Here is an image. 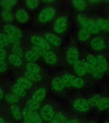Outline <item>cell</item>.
<instances>
[{"label":"cell","instance_id":"cell-36","mask_svg":"<svg viewBox=\"0 0 109 123\" xmlns=\"http://www.w3.org/2000/svg\"><path fill=\"white\" fill-rule=\"evenodd\" d=\"M84 81L80 77L74 78L73 81L72 86L76 88H80L84 86Z\"/></svg>","mask_w":109,"mask_h":123},{"label":"cell","instance_id":"cell-32","mask_svg":"<svg viewBox=\"0 0 109 123\" xmlns=\"http://www.w3.org/2000/svg\"><path fill=\"white\" fill-rule=\"evenodd\" d=\"M5 100L9 104H15L19 101L20 98L13 93H9L5 96Z\"/></svg>","mask_w":109,"mask_h":123},{"label":"cell","instance_id":"cell-3","mask_svg":"<svg viewBox=\"0 0 109 123\" xmlns=\"http://www.w3.org/2000/svg\"><path fill=\"white\" fill-rule=\"evenodd\" d=\"M22 116L25 119L34 123H43V121L40 115L36 111H31L24 108L22 112Z\"/></svg>","mask_w":109,"mask_h":123},{"label":"cell","instance_id":"cell-9","mask_svg":"<svg viewBox=\"0 0 109 123\" xmlns=\"http://www.w3.org/2000/svg\"><path fill=\"white\" fill-rule=\"evenodd\" d=\"M4 31L7 36H12L21 38L22 33L17 27L12 25H8L4 27Z\"/></svg>","mask_w":109,"mask_h":123},{"label":"cell","instance_id":"cell-8","mask_svg":"<svg viewBox=\"0 0 109 123\" xmlns=\"http://www.w3.org/2000/svg\"><path fill=\"white\" fill-rule=\"evenodd\" d=\"M90 46L95 50L100 51L103 50L105 48V42L102 37H96L91 41Z\"/></svg>","mask_w":109,"mask_h":123},{"label":"cell","instance_id":"cell-14","mask_svg":"<svg viewBox=\"0 0 109 123\" xmlns=\"http://www.w3.org/2000/svg\"><path fill=\"white\" fill-rule=\"evenodd\" d=\"M46 63L50 65H55L57 62V56L54 52L47 50L43 56Z\"/></svg>","mask_w":109,"mask_h":123},{"label":"cell","instance_id":"cell-33","mask_svg":"<svg viewBox=\"0 0 109 123\" xmlns=\"http://www.w3.org/2000/svg\"><path fill=\"white\" fill-rule=\"evenodd\" d=\"M109 107V99L107 98H102L97 108L100 111H103Z\"/></svg>","mask_w":109,"mask_h":123},{"label":"cell","instance_id":"cell-40","mask_svg":"<svg viewBox=\"0 0 109 123\" xmlns=\"http://www.w3.org/2000/svg\"><path fill=\"white\" fill-rule=\"evenodd\" d=\"M31 49L37 55H38L39 56V57L40 56H43L45 53L47 51L43 48L38 47V46H34V45L33 46Z\"/></svg>","mask_w":109,"mask_h":123},{"label":"cell","instance_id":"cell-22","mask_svg":"<svg viewBox=\"0 0 109 123\" xmlns=\"http://www.w3.org/2000/svg\"><path fill=\"white\" fill-rule=\"evenodd\" d=\"M17 83L24 88L25 90L30 89L33 86L31 81L25 77H21L18 78L17 80Z\"/></svg>","mask_w":109,"mask_h":123},{"label":"cell","instance_id":"cell-61","mask_svg":"<svg viewBox=\"0 0 109 123\" xmlns=\"http://www.w3.org/2000/svg\"></svg>","mask_w":109,"mask_h":123},{"label":"cell","instance_id":"cell-2","mask_svg":"<svg viewBox=\"0 0 109 123\" xmlns=\"http://www.w3.org/2000/svg\"><path fill=\"white\" fill-rule=\"evenodd\" d=\"M68 25V19L64 15L57 18L55 21L53 25L54 31L57 34H62L67 30Z\"/></svg>","mask_w":109,"mask_h":123},{"label":"cell","instance_id":"cell-55","mask_svg":"<svg viewBox=\"0 0 109 123\" xmlns=\"http://www.w3.org/2000/svg\"><path fill=\"white\" fill-rule=\"evenodd\" d=\"M4 47V46L3 45V44H2V43L0 42V48H3Z\"/></svg>","mask_w":109,"mask_h":123},{"label":"cell","instance_id":"cell-18","mask_svg":"<svg viewBox=\"0 0 109 123\" xmlns=\"http://www.w3.org/2000/svg\"><path fill=\"white\" fill-rule=\"evenodd\" d=\"M10 111L14 119L19 121L22 117L21 110L19 106L16 104H12L10 107Z\"/></svg>","mask_w":109,"mask_h":123},{"label":"cell","instance_id":"cell-16","mask_svg":"<svg viewBox=\"0 0 109 123\" xmlns=\"http://www.w3.org/2000/svg\"><path fill=\"white\" fill-rule=\"evenodd\" d=\"M15 18L20 23H24L29 20V16L27 12L25 10L21 9L16 12Z\"/></svg>","mask_w":109,"mask_h":123},{"label":"cell","instance_id":"cell-11","mask_svg":"<svg viewBox=\"0 0 109 123\" xmlns=\"http://www.w3.org/2000/svg\"><path fill=\"white\" fill-rule=\"evenodd\" d=\"M46 94V89L45 87H41L38 88L33 93L32 99L37 102H41L44 100Z\"/></svg>","mask_w":109,"mask_h":123},{"label":"cell","instance_id":"cell-44","mask_svg":"<svg viewBox=\"0 0 109 123\" xmlns=\"http://www.w3.org/2000/svg\"><path fill=\"white\" fill-rule=\"evenodd\" d=\"M0 41L4 47L7 46L10 44L7 36L6 34L0 33Z\"/></svg>","mask_w":109,"mask_h":123},{"label":"cell","instance_id":"cell-28","mask_svg":"<svg viewBox=\"0 0 109 123\" xmlns=\"http://www.w3.org/2000/svg\"><path fill=\"white\" fill-rule=\"evenodd\" d=\"M24 57L25 59L29 62H34L39 58V56L31 49L27 50L24 54Z\"/></svg>","mask_w":109,"mask_h":123},{"label":"cell","instance_id":"cell-43","mask_svg":"<svg viewBox=\"0 0 109 123\" xmlns=\"http://www.w3.org/2000/svg\"><path fill=\"white\" fill-rule=\"evenodd\" d=\"M86 62L91 65L97 66V59L96 57L93 55L90 54L86 56Z\"/></svg>","mask_w":109,"mask_h":123},{"label":"cell","instance_id":"cell-57","mask_svg":"<svg viewBox=\"0 0 109 123\" xmlns=\"http://www.w3.org/2000/svg\"><path fill=\"white\" fill-rule=\"evenodd\" d=\"M5 123H11L10 122H5Z\"/></svg>","mask_w":109,"mask_h":123},{"label":"cell","instance_id":"cell-4","mask_svg":"<svg viewBox=\"0 0 109 123\" xmlns=\"http://www.w3.org/2000/svg\"><path fill=\"white\" fill-rule=\"evenodd\" d=\"M55 115L53 108L50 104L45 105L40 110V116L43 121L50 122L53 119Z\"/></svg>","mask_w":109,"mask_h":123},{"label":"cell","instance_id":"cell-25","mask_svg":"<svg viewBox=\"0 0 109 123\" xmlns=\"http://www.w3.org/2000/svg\"><path fill=\"white\" fill-rule=\"evenodd\" d=\"M90 32L85 29L81 28L78 33L77 37L79 41L81 42H85L88 40L90 37Z\"/></svg>","mask_w":109,"mask_h":123},{"label":"cell","instance_id":"cell-60","mask_svg":"<svg viewBox=\"0 0 109 123\" xmlns=\"http://www.w3.org/2000/svg\"><path fill=\"white\" fill-rule=\"evenodd\" d=\"M108 20L109 21V17H108Z\"/></svg>","mask_w":109,"mask_h":123},{"label":"cell","instance_id":"cell-29","mask_svg":"<svg viewBox=\"0 0 109 123\" xmlns=\"http://www.w3.org/2000/svg\"><path fill=\"white\" fill-rule=\"evenodd\" d=\"M100 30L98 24L96 21V20L91 19L90 24L88 28L87 31H89L91 34H96L99 32Z\"/></svg>","mask_w":109,"mask_h":123},{"label":"cell","instance_id":"cell-30","mask_svg":"<svg viewBox=\"0 0 109 123\" xmlns=\"http://www.w3.org/2000/svg\"><path fill=\"white\" fill-rule=\"evenodd\" d=\"M24 75L25 77L30 81L38 82L42 79V76L40 74H35L26 71Z\"/></svg>","mask_w":109,"mask_h":123},{"label":"cell","instance_id":"cell-53","mask_svg":"<svg viewBox=\"0 0 109 123\" xmlns=\"http://www.w3.org/2000/svg\"><path fill=\"white\" fill-rule=\"evenodd\" d=\"M0 123H5L4 119L2 117H0Z\"/></svg>","mask_w":109,"mask_h":123},{"label":"cell","instance_id":"cell-47","mask_svg":"<svg viewBox=\"0 0 109 123\" xmlns=\"http://www.w3.org/2000/svg\"><path fill=\"white\" fill-rule=\"evenodd\" d=\"M6 56V52L3 48H0V60H4Z\"/></svg>","mask_w":109,"mask_h":123},{"label":"cell","instance_id":"cell-31","mask_svg":"<svg viewBox=\"0 0 109 123\" xmlns=\"http://www.w3.org/2000/svg\"><path fill=\"white\" fill-rule=\"evenodd\" d=\"M61 79L63 82L64 86L67 87H69L72 86L73 81L74 78L71 74L69 73H66L63 74Z\"/></svg>","mask_w":109,"mask_h":123},{"label":"cell","instance_id":"cell-37","mask_svg":"<svg viewBox=\"0 0 109 123\" xmlns=\"http://www.w3.org/2000/svg\"><path fill=\"white\" fill-rule=\"evenodd\" d=\"M54 119L59 123H67L68 121L67 116L61 112L56 114L54 116Z\"/></svg>","mask_w":109,"mask_h":123},{"label":"cell","instance_id":"cell-12","mask_svg":"<svg viewBox=\"0 0 109 123\" xmlns=\"http://www.w3.org/2000/svg\"><path fill=\"white\" fill-rule=\"evenodd\" d=\"M97 66L100 69L105 73L108 69V65L107 60L104 56L103 54H99L96 56Z\"/></svg>","mask_w":109,"mask_h":123},{"label":"cell","instance_id":"cell-7","mask_svg":"<svg viewBox=\"0 0 109 123\" xmlns=\"http://www.w3.org/2000/svg\"><path fill=\"white\" fill-rule=\"evenodd\" d=\"M31 42L34 46H38L46 50H50L51 47L45 38L39 36H33L30 39Z\"/></svg>","mask_w":109,"mask_h":123},{"label":"cell","instance_id":"cell-26","mask_svg":"<svg viewBox=\"0 0 109 123\" xmlns=\"http://www.w3.org/2000/svg\"><path fill=\"white\" fill-rule=\"evenodd\" d=\"M17 3V1L16 0H1L0 1V5L4 10L10 11L12 6H15Z\"/></svg>","mask_w":109,"mask_h":123},{"label":"cell","instance_id":"cell-42","mask_svg":"<svg viewBox=\"0 0 109 123\" xmlns=\"http://www.w3.org/2000/svg\"><path fill=\"white\" fill-rule=\"evenodd\" d=\"M103 72L97 66H96L95 70L91 75L95 79H99L103 77Z\"/></svg>","mask_w":109,"mask_h":123},{"label":"cell","instance_id":"cell-5","mask_svg":"<svg viewBox=\"0 0 109 123\" xmlns=\"http://www.w3.org/2000/svg\"><path fill=\"white\" fill-rule=\"evenodd\" d=\"M66 60L71 65H74L79 61V50L75 47L71 46L68 48L66 53Z\"/></svg>","mask_w":109,"mask_h":123},{"label":"cell","instance_id":"cell-35","mask_svg":"<svg viewBox=\"0 0 109 123\" xmlns=\"http://www.w3.org/2000/svg\"><path fill=\"white\" fill-rule=\"evenodd\" d=\"M2 19L6 22H11L13 20V15L10 11L4 10L1 14Z\"/></svg>","mask_w":109,"mask_h":123},{"label":"cell","instance_id":"cell-34","mask_svg":"<svg viewBox=\"0 0 109 123\" xmlns=\"http://www.w3.org/2000/svg\"><path fill=\"white\" fill-rule=\"evenodd\" d=\"M101 98L102 97L100 95L96 94L89 98L87 101L90 106L97 107Z\"/></svg>","mask_w":109,"mask_h":123},{"label":"cell","instance_id":"cell-27","mask_svg":"<svg viewBox=\"0 0 109 123\" xmlns=\"http://www.w3.org/2000/svg\"><path fill=\"white\" fill-rule=\"evenodd\" d=\"M40 106V103L37 102L31 98L27 102L25 108L31 111H35L39 108Z\"/></svg>","mask_w":109,"mask_h":123},{"label":"cell","instance_id":"cell-21","mask_svg":"<svg viewBox=\"0 0 109 123\" xmlns=\"http://www.w3.org/2000/svg\"><path fill=\"white\" fill-rule=\"evenodd\" d=\"M87 3L86 1L77 0L72 1V4L75 10L80 12H83L86 9Z\"/></svg>","mask_w":109,"mask_h":123},{"label":"cell","instance_id":"cell-19","mask_svg":"<svg viewBox=\"0 0 109 123\" xmlns=\"http://www.w3.org/2000/svg\"><path fill=\"white\" fill-rule=\"evenodd\" d=\"M100 30L104 32H109V21L103 18H98L96 20Z\"/></svg>","mask_w":109,"mask_h":123},{"label":"cell","instance_id":"cell-1","mask_svg":"<svg viewBox=\"0 0 109 123\" xmlns=\"http://www.w3.org/2000/svg\"><path fill=\"white\" fill-rule=\"evenodd\" d=\"M56 14V9L54 8L52 6L46 7L39 13L38 20L40 23H46L51 21L55 16Z\"/></svg>","mask_w":109,"mask_h":123},{"label":"cell","instance_id":"cell-13","mask_svg":"<svg viewBox=\"0 0 109 123\" xmlns=\"http://www.w3.org/2000/svg\"><path fill=\"white\" fill-rule=\"evenodd\" d=\"M77 21L81 28L88 30V27L90 24L91 18L87 17L83 14H79L76 17Z\"/></svg>","mask_w":109,"mask_h":123},{"label":"cell","instance_id":"cell-59","mask_svg":"<svg viewBox=\"0 0 109 123\" xmlns=\"http://www.w3.org/2000/svg\"><path fill=\"white\" fill-rule=\"evenodd\" d=\"M94 123V122H91V123Z\"/></svg>","mask_w":109,"mask_h":123},{"label":"cell","instance_id":"cell-17","mask_svg":"<svg viewBox=\"0 0 109 123\" xmlns=\"http://www.w3.org/2000/svg\"><path fill=\"white\" fill-rule=\"evenodd\" d=\"M51 86L54 90L56 92H61L65 87L61 78L58 77H56L52 80Z\"/></svg>","mask_w":109,"mask_h":123},{"label":"cell","instance_id":"cell-15","mask_svg":"<svg viewBox=\"0 0 109 123\" xmlns=\"http://www.w3.org/2000/svg\"><path fill=\"white\" fill-rule=\"evenodd\" d=\"M73 68L75 73L80 77L84 76L87 73L85 67L84 61L79 60L73 65Z\"/></svg>","mask_w":109,"mask_h":123},{"label":"cell","instance_id":"cell-38","mask_svg":"<svg viewBox=\"0 0 109 123\" xmlns=\"http://www.w3.org/2000/svg\"><path fill=\"white\" fill-rule=\"evenodd\" d=\"M12 54H14L21 58L22 57L23 55L21 45H17L12 46Z\"/></svg>","mask_w":109,"mask_h":123},{"label":"cell","instance_id":"cell-24","mask_svg":"<svg viewBox=\"0 0 109 123\" xmlns=\"http://www.w3.org/2000/svg\"><path fill=\"white\" fill-rule=\"evenodd\" d=\"M27 72L35 74H40L41 69L39 66L34 62H29L26 66Z\"/></svg>","mask_w":109,"mask_h":123},{"label":"cell","instance_id":"cell-51","mask_svg":"<svg viewBox=\"0 0 109 123\" xmlns=\"http://www.w3.org/2000/svg\"><path fill=\"white\" fill-rule=\"evenodd\" d=\"M54 0H45V1H43V2L45 3H48V4H50L52 2H53Z\"/></svg>","mask_w":109,"mask_h":123},{"label":"cell","instance_id":"cell-56","mask_svg":"<svg viewBox=\"0 0 109 123\" xmlns=\"http://www.w3.org/2000/svg\"><path fill=\"white\" fill-rule=\"evenodd\" d=\"M104 123H109V121H107L105 122Z\"/></svg>","mask_w":109,"mask_h":123},{"label":"cell","instance_id":"cell-10","mask_svg":"<svg viewBox=\"0 0 109 123\" xmlns=\"http://www.w3.org/2000/svg\"><path fill=\"white\" fill-rule=\"evenodd\" d=\"M45 39L49 44L55 47H59L61 44V40L57 35L51 33H46L45 34Z\"/></svg>","mask_w":109,"mask_h":123},{"label":"cell","instance_id":"cell-23","mask_svg":"<svg viewBox=\"0 0 109 123\" xmlns=\"http://www.w3.org/2000/svg\"><path fill=\"white\" fill-rule=\"evenodd\" d=\"M9 61L14 66L16 67H20L22 64V61L21 58L14 54H10L8 57Z\"/></svg>","mask_w":109,"mask_h":123},{"label":"cell","instance_id":"cell-20","mask_svg":"<svg viewBox=\"0 0 109 123\" xmlns=\"http://www.w3.org/2000/svg\"><path fill=\"white\" fill-rule=\"evenodd\" d=\"M12 92L19 98H23L26 94V90L17 83L12 86L11 88Z\"/></svg>","mask_w":109,"mask_h":123},{"label":"cell","instance_id":"cell-39","mask_svg":"<svg viewBox=\"0 0 109 123\" xmlns=\"http://www.w3.org/2000/svg\"><path fill=\"white\" fill-rule=\"evenodd\" d=\"M39 4V2L36 0H30L26 1V5L27 7L30 10H34L36 9Z\"/></svg>","mask_w":109,"mask_h":123},{"label":"cell","instance_id":"cell-50","mask_svg":"<svg viewBox=\"0 0 109 123\" xmlns=\"http://www.w3.org/2000/svg\"><path fill=\"white\" fill-rule=\"evenodd\" d=\"M4 97V92L2 88H0V100L2 99Z\"/></svg>","mask_w":109,"mask_h":123},{"label":"cell","instance_id":"cell-49","mask_svg":"<svg viewBox=\"0 0 109 123\" xmlns=\"http://www.w3.org/2000/svg\"><path fill=\"white\" fill-rule=\"evenodd\" d=\"M101 1H100V0H89L86 2L90 4L95 5V4H99L100 2H101Z\"/></svg>","mask_w":109,"mask_h":123},{"label":"cell","instance_id":"cell-41","mask_svg":"<svg viewBox=\"0 0 109 123\" xmlns=\"http://www.w3.org/2000/svg\"><path fill=\"white\" fill-rule=\"evenodd\" d=\"M9 40V42L10 44H11L12 46L17 45H21V39L18 37L12 36H7Z\"/></svg>","mask_w":109,"mask_h":123},{"label":"cell","instance_id":"cell-45","mask_svg":"<svg viewBox=\"0 0 109 123\" xmlns=\"http://www.w3.org/2000/svg\"><path fill=\"white\" fill-rule=\"evenodd\" d=\"M84 64H85V67L87 73H89L90 74H92L95 70L96 66H94L91 65L86 61H84Z\"/></svg>","mask_w":109,"mask_h":123},{"label":"cell","instance_id":"cell-54","mask_svg":"<svg viewBox=\"0 0 109 123\" xmlns=\"http://www.w3.org/2000/svg\"><path fill=\"white\" fill-rule=\"evenodd\" d=\"M23 123H33V122L32 121H27V120H25L23 122Z\"/></svg>","mask_w":109,"mask_h":123},{"label":"cell","instance_id":"cell-48","mask_svg":"<svg viewBox=\"0 0 109 123\" xmlns=\"http://www.w3.org/2000/svg\"><path fill=\"white\" fill-rule=\"evenodd\" d=\"M67 123H80L79 120L76 118H72L68 120Z\"/></svg>","mask_w":109,"mask_h":123},{"label":"cell","instance_id":"cell-46","mask_svg":"<svg viewBox=\"0 0 109 123\" xmlns=\"http://www.w3.org/2000/svg\"><path fill=\"white\" fill-rule=\"evenodd\" d=\"M7 68L6 62L4 60H0V72H4Z\"/></svg>","mask_w":109,"mask_h":123},{"label":"cell","instance_id":"cell-58","mask_svg":"<svg viewBox=\"0 0 109 123\" xmlns=\"http://www.w3.org/2000/svg\"><path fill=\"white\" fill-rule=\"evenodd\" d=\"M108 46H109V43H108Z\"/></svg>","mask_w":109,"mask_h":123},{"label":"cell","instance_id":"cell-6","mask_svg":"<svg viewBox=\"0 0 109 123\" xmlns=\"http://www.w3.org/2000/svg\"><path fill=\"white\" fill-rule=\"evenodd\" d=\"M73 106L75 110L80 112L87 111L90 106L87 100L84 98H78L76 99L73 103Z\"/></svg>","mask_w":109,"mask_h":123},{"label":"cell","instance_id":"cell-52","mask_svg":"<svg viewBox=\"0 0 109 123\" xmlns=\"http://www.w3.org/2000/svg\"><path fill=\"white\" fill-rule=\"evenodd\" d=\"M49 123H59L57 121H56L55 119H52L51 121H50Z\"/></svg>","mask_w":109,"mask_h":123}]
</instances>
